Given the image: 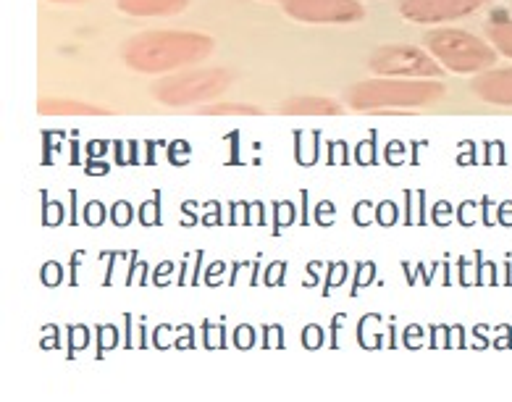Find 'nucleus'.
Here are the masks:
<instances>
[{
  "label": "nucleus",
  "mask_w": 512,
  "mask_h": 402,
  "mask_svg": "<svg viewBox=\"0 0 512 402\" xmlns=\"http://www.w3.org/2000/svg\"><path fill=\"white\" fill-rule=\"evenodd\" d=\"M50 3H66V6H71V3H87V0H50Z\"/></svg>",
  "instance_id": "14"
},
{
  "label": "nucleus",
  "mask_w": 512,
  "mask_h": 402,
  "mask_svg": "<svg viewBox=\"0 0 512 402\" xmlns=\"http://www.w3.org/2000/svg\"><path fill=\"white\" fill-rule=\"evenodd\" d=\"M213 37L179 29H150L124 45V64L140 74H174L203 64L213 53Z\"/></svg>",
  "instance_id": "1"
},
{
  "label": "nucleus",
  "mask_w": 512,
  "mask_h": 402,
  "mask_svg": "<svg viewBox=\"0 0 512 402\" xmlns=\"http://www.w3.org/2000/svg\"><path fill=\"white\" fill-rule=\"evenodd\" d=\"M190 0H116L121 14L137 19H155V16H176L187 11Z\"/></svg>",
  "instance_id": "9"
},
{
  "label": "nucleus",
  "mask_w": 512,
  "mask_h": 402,
  "mask_svg": "<svg viewBox=\"0 0 512 402\" xmlns=\"http://www.w3.org/2000/svg\"><path fill=\"white\" fill-rule=\"evenodd\" d=\"M232 87V71L226 69H184L174 74H163L153 82L150 95L158 103L171 108L200 106L208 100H216Z\"/></svg>",
  "instance_id": "4"
},
{
  "label": "nucleus",
  "mask_w": 512,
  "mask_h": 402,
  "mask_svg": "<svg viewBox=\"0 0 512 402\" xmlns=\"http://www.w3.org/2000/svg\"><path fill=\"white\" fill-rule=\"evenodd\" d=\"M368 69L379 77L442 79L444 66L415 45H381L368 56Z\"/></svg>",
  "instance_id": "5"
},
{
  "label": "nucleus",
  "mask_w": 512,
  "mask_h": 402,
  "mask_svg": "<svg viewBox=\"0 0 512 402\" xmlns=\"http://www.w3.org/2000/svg\"><path fill=\"white\" fill-rule=\"evenodd\" d=\"M205 116H258L255 106H242V103H216V106L200 108Z\"/></svg>",
  "instance_id": "13"
},
{
  "label": "nucleus",
  "mask_w": 512,
  "mask_h": 402,
  "mask_svg": "<svg viewBox=\"0 0 512 402\" xmlns=\"http://www.w3.org/2000/svg\"><path fill=\"white\" fill-rule=\"evenodd\" d=\"M279 113H287V116H339V113H342V106L331 98L302 95V98L284 100Z\"/></svg>",
  "instance_id": "10"
},
{
  "label": "nucleus",
  "mask_w": 512,
  "mask_h": 402,
  "mask_svg": "<svg viewBox=\"0 0 512 402\" xmlns=\"http://www.w3.org/2000/svg\"><path fill=\"white\" fill-rule=\"evenodd\" d=\"M470 90L491 106H512V66L476 74V79L470 82Z\"/></svg>",
  "instance_id": "8"
},
{
  "label": "nucleus",
  "mask_w": 512,
  "mask_h": 402,
  "mask_svg": "<svg viewBox=\"0 0 512 402\" xmlns=\"http://www.w3.org/2000/svg\"><path fill=\"white\" fill-rule=\"evenodd\" d=\"M486 3L491 0H397V11L413 24H444L476 14Z\"/></svg>",
  "instance_id": "7"
},
{
  "label": "nucleus",
  "mask_w": 512,
  "mask_h": 402,
  "mask_svg": "<svg viewBox=\"0 0 512 402\" xmlns=\"http://www.w3.org/2000/svg\"><path fill=\"white\" fill-rule=\"evenodd\" d=\"M281 8L302 24H358L365 19L358 0H281Z\"/></svg>",
  "instance_id": "6"
},
{
  "label": "nucleus",
  "mask_w": 512,
  "mask_h": 402,
  "mask_svg": "<svg viewBox=\"0 0 512 402\" xmlns=\"http://www.w3.org/2000/svg\"><path fill=\"white\" fill-rule=\"evenodd\" d=\"M486 37L489 43L497 48L499 56L512 58V19L505 14H491L486 24Z\"/></svg>",
  "instance_id": "12"
},
{
  "label": "nucleus",
  "mask_w": 512,
  "mask_h": 402,
  "mask_svg": "<svg viewBox=\"0 0 512 402\" xmlns=\"http://www.w3.org/2000/svg\"><path fill=\"white\" fill-rule=\"evenodd\" d=\"M37 111L43 116H108L106 108L69 98H43L37 103Z\"/></svg>",
  "instance_id": "11"
},
{
  "label": "nucleus",
  "mask_w": 512,
  "mask_h": 402,
  "mask_svg": "<svg viewBox=\"0 0 512 402\" xmlns=\"http://www.w3.org/2000/svg\"><path fill=\"white\" fill-rule=\"evenodd\" d=\"M444 95L439 79H400L379 77L358 82L347 90V103L352 111L379 113V111H410V108L431 106Z\"/></svg>",
  "instance_id": "2"
},
{
  "label": "nucleus",
  "mask_w": 512,
  "mask_h": 402,
  "mask_svg": "<svg viewBox=\"0 0 512 402\" xmlns=\"http://www.w3.org/2000/svg\"><path fill=\"white\" fill-rule=\"evenodd\" d=\"M428 53L452 74H484L497 64V48L465 29L439 27L423 37Z\"/></svg>",
  "instance_id": "3"
}]
</instances>
